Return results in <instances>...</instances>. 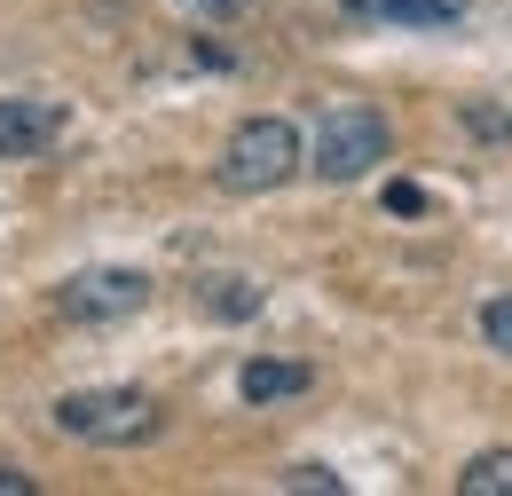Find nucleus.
<instances>
[{
  "label": "nucleus",
  "mask_w": 512,
  "mask_h": 496,
  "mask_svg": "<svg viewBox=\"0 0 512 496\" xmlns=\"http://www.w3.org/2000/svg\"><path fill=\"white\" fill-rule=\"evenodd\" d=\"M197 308H205V315H253L260 308V284H245V276H205Z\"/></svg>",
  "instance_id": "1a4fd4ad"
},
{
  "label": "nucleus",
  "mask_w": 512,
  "mask_h": 496,
  "mask_svg": "<svg viewBox=\"0 0 512 496\" xmlns=\"http://www.w3.org/2000/svg\"><path fill=\"white\" fill-rule=\"evenodd\" d=\"M56 426L71 441H95V449H134L158 434V402L142 386H79L56 402Z\"/></svg>",
  "instance_id": "f03ea898"
},
{
  "label": "nucleus",
  "mask_w": 512,
  "mask_h": 496,
  "mask_svg": "<svg viewBox=\"0 0 512 496\" xmlns=\"http://www.w3.org/2000/svg\"><path fill=\"white\" fill-rule=\"evenodd\" d=\"M190 8H205V16H237L245 0H190Z\"/></svg>",
  "instance_id": "2eb2a0df"
},
{
  "label": "nucleus",
  "mask_w": 512,
  "mask_h": 496,
  "mask_svg": "<svg viewBox=\"0 0 512 496\" xmlns=\"http://www.w3.org/2000/svg\"><path fill=\"white\" fill-rule=\"evenodd\" d=\"M150 300V276L142 268H79L64 292H56V308L71 315V323H119V315H134Z\"/></svg>",
  "instance_id": "20e7f679"
},
{
  "label": "nucleus",
  "mask_w": 512,
  "mask_h": 496,
  "mask_svg": "<svg viewBox=\"0 0 512 496\" xmlns=\"http://www.w3.org/2000/svg\"><path fill=\"white\" fill-rule=\"evenodd\" d=\"M237 394H245V402H292V394H308V363L253 355V363H245V378H237Z\"/></svg>",
  "instance_id": "0eeeda50"
},
{
  "label": "nucleus",
  "mask_w": 512,
  "mask_h": 496,
  "mask_svg": "<svg viewBox=\"0 0 512 496\" xmlns=\"http://www.w3.org/2000/svg\"><path fill=\"white\" fill-rule=\"evenodd\" d=\"M355 24H410V32H434V24H457L465 0H347Z\"/></svg>",
  "instance_id": "423d86ee"
},
{
  "label": "nucleus",
  "mask_w": 512,
  "mask_h": 496,
  "mask_svg": "<svg viewBox=\"0 0 512 496\" xmlns=\"http://www.w3.org/2000/svg\"><path fill=\"white\" fill-rule=\"evenodd\" d=\"M457 496H512V449H481L457 473Z\"/></svg>",
  "instance_id": "6e6552de"
},
{
  "label": "nucleus",
  "mask_w": 512,
  "mask_h": 496,
  "mask_svg": "<svg viewBox=\"0 0 512 496\" xmlns=\"http://www.w3.org/2000/svg\"><path fill=\"white\" fill-rule=\"evenodd\" d=\"M465 126H473V134H512V119H505V111H481V103L465 111Z\"/></svg>",
  "instance_id": "ddd939ff"
},
{
  "label": "nucleus",
  "mask_w": 512,
  "mask_h": 496,
  "mask_svg": "<svg viewBox=\"0 0 512 496\" xmlns=\"http://www.w3.org/2000/svg\"><path fill=\"white\" fill-rule=\"evenodd\" d=\"M56 134H64V111H56V103H16V95H0V158H40Z\"/></svg>",
  "instance_id": "39448f33"
},
{
  "label": "nucleus",
  "mask_w": 512,
  "mask_h": 496,
  "mask_svg": "<svg viewBox=\"0 0 512 496\" xmlns=\"http://www.w3.org/2000/svg\"><path fill=\"white\" fill-rule=\"evenodd\" d=\"M0 496H32V473H16V465H0Z\"/></svg>",
  "instance_id": "4468645a"
},
{
  "label": "nucleus",
  "mask_w": 512,
  "mask_h": 496,
  "mask_svg": "<svg viewBox=\"0 0 512 496\" xmlns=\"http://www.w3.org/2000/svg\"><path fill=\"white\" fill-rule=\"evenodd\" d=\"M284 489H308V496H339V473H331V465H292V473H284Z\"/></svg>",
  "instance_id": "9b49d317"
},
{
  "label": "nucleus",
  "mask_w": 512,
  "mask_h": 496,
  "mask_svg": "<svg viewBox=\"0 0 512 496\" xmlns=\"http://www.w3.org/2000/svg\"><path fill=\"white\" fill-rule=\"evenodd\" d=\"M386 213H426V189L418 182H386Z\"/></svg>",
  "instance_id": "f8f14e48"
},
{
  "label": "nucleus",
  "mask_w": 512,
  "mask_h": 496,
  "mask_svg": "<svg viewBox=\"0 0 512 496\" xmlns=\"http://www.w3.org/2000/svg\"><path fill=\"white\" fill-rule=\"evenodd\" d=\"M481 339H489L497 355H512V292H505V300H489V308H481Z\"/></svg>",
  "instance_id": "9d476101"
},
{
  "label": "nucleus",
  "mask_w": 512,
  "mask_h": 496,
  "mask_svg": "<svg viewBox=\"0 0 512 496\" xmlns=\"http://www.w3.org/2000/svg\"><path fill=\"white\" fill-rule=\"evenodd\" d=\"M300 158H308V142H300V126H292V119H245L237 134H229V150H221L213 182L237 189V197H260V189L292 182V174H300Z\"/></svg>",
  "instance_id": "f257e3e1"
},
{
  "label": "nucleus",
  "mask_w": 512,
  "mask_h": 496,
  "mask_svg": "<svg viewBox=\"0 0 512 496\" xmlns=\"http://www.w3.org/2000/svg\"><path fill=\"white\" fill-rule=\"evenodd\" d=\"M386 158V119L371 103H339V111H323L316 126V150H308V166H316L323 182H355V174H371Z\"/></svg>",
  "instance_id": "7ed1b4c3"
}]
</instances>
